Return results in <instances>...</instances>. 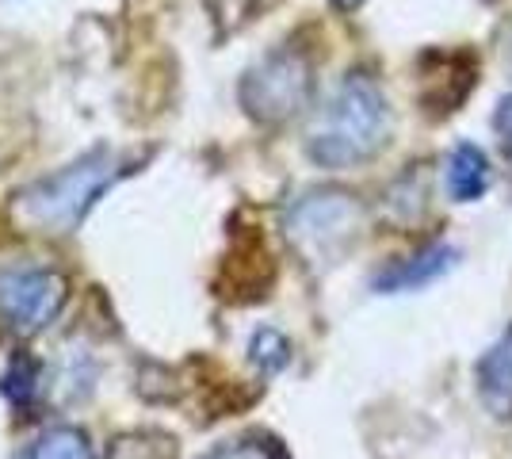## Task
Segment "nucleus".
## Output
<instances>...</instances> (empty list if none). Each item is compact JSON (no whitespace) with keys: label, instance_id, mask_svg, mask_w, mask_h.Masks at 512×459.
<instances>
[{"label":"nucleus","instance_id":"1","mask_svg":"<svg viewBox=\"0 0 512 459\" xmlns=\"http://www.w3.org/2000/svg\"><path fill=\"white\" fill-rule=\"evenodd\" d=\"M386 138H390V108L383 88L367 73H348L314 119L306 153L314 165L337 173L371 161L386 146Z\"/></svg>","mask_w":512,"mask_h":459},{"label":"nucleus","instance_id":"2","mask_svg":"<svg viewBox=\"0 0 512 459\" xmlns=\"http://www.w3.org/2000/svg\"><path fill=\"white\" fill-rule=\"evenodd\" d=\"M123 173L127 165L111 150H92L81 161L23 188L16 196V211L23 215V222L39 226L46 234H69Z\"/></svg>","mask_w":512,"mask_h":459},{"label":"nucleus","instance_id":"3","mask_svg":"<svg viewBox=\"0 0 512 459\" xmlns=\"http://www.w3.org/2000/svg\"><path fill=\"white\" fill-rule=\"evenodd\" d=\"M314 96V66L302 50H276L256 62L241 81V108L256 123H287Z\"/></svg>","mask_w":512,"mask_h":459},{"label":"nucleus","instance_id":"4","mask_svg":"<svg viewBox=\"0 0 512 459\" xmlns=\"http://www.w3.org/2000/svg\"><path fill=\"white\" fill-rule=\"evenodd\" d=\"M363 211L348 192H310L287 215V234L314 264L337 261L360 234Z\"/></svg>","mask_w":512,"mask_h":459},{"label":"nucleus","instance_id":"5","mask_svg":"<svg viewBox=\"0 0 512 459\" xmlns=\"http://www.w3.org/2000/svg\"><path fill=\"white\" fill-rule=\"evenodd\" d=\"M69 299V280L54 268L0 272V322L16 333H39Z\"/></svg>","mask_w":512,"mask_h":459},{"label":"nucleus","instance_id":"6","mask_svg":"<svg viewBox=\"0 0 512 459\" xmlns=\"http://www.w3.org/2000/svg\"><path fill=\"white\" fill-rule=\"evenodd\" d=\"M474 379H478L482 406L497 421H512V326L482 352V360L474 364Z\"/></svg>","mask_w":512,"mask_h":459},{"label":"nucleus","instance_id":"7","mask_svg":"<svg viewBox=\"0 0 512 459\" xmlns=\"http://www.w3.org/2000/svg\"><path fill=\"white\" fill-rule=\"evenodd\" d=\"M455 264V249L451 245H428L421 253H413L406 261H394L375 276V291L383 295H398V291H417L425 284H436L444 272Z\"/></svg>","mask_w":512,"mask_h":459},{"label":"nucleus","instance_id":"8","mask_svg":"<svg viewBox=\"0 0 512 459\" xmlns=\"http://www.w3.org/2000/svg\"><path fill=\"white\" fill-rule=\"evenodd\" d=\"M448 192L455 203H474L490 192V161L470 142H459L448 157Z\"/></svg>","mask_w":512,"mask_h":459},{"label":"nucleus","instance_id":"9","mask_svg":"<svg viewBox=\"0 0 512 459\" xmlns=\"http://www.w3.org/2000/svg\"><path fill=\"white\" fill-rule=\"evenodd\" d=\"M23 459H92V448L77 429H50L27 448Z\"/></svg>","mask_w":512,"mask_h":459},{"label":"nucleus","instance_id":"10","mask_svg":"<svg viewBox=\"0 0 512 459\" xmlns=\"http://www.w3.org/2000/svg\"><path fill=\"white\" fill-rule=\"evenodd\" d=\"M203 459H287L283 444L264 433H249V437H237L230 444H218L211 456Z\"/></svg>","mask_w":512,"mask_h":459},{"label":"nucleus","instance_id":"11","mask_svg":"<svg viewBox=\"0 0 512 459\" xmlns=\"http://www.w3.org/2000/svg\"><path fill=\"white\" fill-rule=\"evenodd\" d=\"M253 360L264 372H279V368L291 360V345L279 337L276 329H260L253 337Z\"/></svg>","mask_w":512,"mask_h":459},{"label":"nucleus","instance_id":"12","mask_svg":"<svg viewBox=\"0 0 512 459\" xmlns=\"http://www.w3.org/2000/svg\"><path fill=\"white\" fill-rule=\"evenodd\" d=\"M493 127H497V134H501V146H505V153L512 157V96H505V100L497 104Z\"/></svg>","mask_w":512,"mask_h":459},{"label":"nucleus","instance_id":"13","mask_svg":"<svg viewBox=\"0 0 512 459\" xmlns=\"http://www.w3.org/2000/svg\"><path fill=\"white\" fill-rule=\"evenodd\" d=\"M341 12H352V8H360V0H333Z\"/></svg>","mask_w":512,"mask_h":459}]
</instances>
